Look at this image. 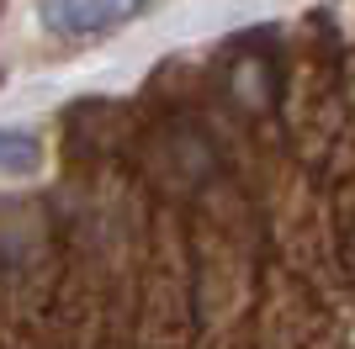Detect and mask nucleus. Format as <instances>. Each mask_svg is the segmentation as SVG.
I'll return each instance as SVG.
<instances>
[{
    "instance_id": "obj_1",
    "label": "nucleus",
    "mask_w": 355,
    "mask_h": 349,
    "mask_svg": "<svg viewBox=\"0 0 355 349\" xmlns=\"http://www.w3.org/2000/svg\"><path fill=\"white\" fill-rule=\"evenodd\" d=\"M37 11L64 37H96V32L128 27L133 16H144L148 0H37Z\"/></svg>"
},
{
    "instance_id": "obj_2",
    "label": "nucleus",
    "mask_w": 355,
    "mask_h": 349,
    "mask_svg": "<svg viewBox=\"0 0 355 349\" xmlns=\"http://www.w3.org/2000/svg\"><path fill=\"white\" fill-rule=\"evenodd\" d=\"M37 159V138L16 127H0V170H27Z\"/></svg>"
}]
</instances>
